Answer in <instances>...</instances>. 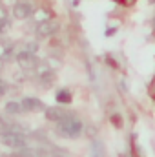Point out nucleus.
<instances>
[{
  "instance_id": "obj_1",
  "label": "nucleus",
  "mask_w": 155,
  "mask_h": 157,
  "mask_svg": "<svg viewBox=\"0 0 155 157\" xmlns=\"http://www.w3.org/2000/svg\"><path fill=\"white\" fill-rule=\"evenodd\" d=\"M82 121H78L75 117H68L60 122H57V132L62 135V137H70V139H75L82 133Z\"/></svg>"
},
{
  "instance_id": "obj_2",
  "label": "nucleus",
  "mask_w": 155,
  "mask_h": 157,
  "mask_svg": "<svg viewBox=\"0 0 155 157\" xmlns=\"http://www.w3.org/2000/svg\"><path fill=\"white\" fill-rule=\"evenodd\" d=\"M0 143L4 146L20 150V148L26 146V135L24 133H15V132H9V130H0Z\"/></svg>"
},
{
  "instance_id": "obj_3",
  "label": "nucleus",
  "mask_w": 155,
  "mask_h": 157,
  "mask_svg": "<svg viewBox=\"0 0 155 157\" xmlns=\"http://www.w3.org/2000/svg\"><path fill=\"white\" fill-rule=\"evenodd\" d=\"M17 64H18L22 70H35L40 62H39V59H37L35 53H29V51L22 49V51L17 55Z\"/></svg>"
},
{
  "instance_id": "obj_4",
  "label": "nucleus",
  "mask_w": 155,
  "mask_h": 157,
  "mask_svg": "<svg viewBox=\"0 0 155 157\" xmlns=\"http://www.w3.org/2000/svg\"><path fill=\"white\" fill-rule=\"evenodd\" d=\"M59 22L57 20H46V22H40L37 24V28H35V35L40 37V39H46V37H51V35H55L57 31H59Z\"/></svg>"
},
{
  "instance_id": "obj_5",
  "label": "nucleus",
  "mask_w": 155,
  "mask_h": 157,
  "mask_svg": "<svg viewBox=\"0 0 155 157\" xmlns=\"http://www.w3.org/2000/svg\"><path fill=\"white\" fill-rule=\"evenodd\" d=\"M33 13V4L28 2V0H22V2H17L13 6V17L18 18V20H26L29 18Z\"/></svg>"
},
{
  "instance_id": "obj_6",
  "label": "nucleus",
  "mask_w": 155,
  "mask_h": 157,
  "mask_svg": "<svg viewBox=\"0 0 155 157\" xmlns=\"http://www.w3.org/2000/svg\"><path fill=\"white\" fill-rule=\"evenodd\" d=\"M44 113H46V119H47V121H51V122H60V121H64V119L71 117V113H68L64 108H59V106L46 108V110H44Z\"/></svg>"
},
{
  "instance_id": "obj_7",
  "label": "nucleus",
  "mask_w": 155,
  "mask_h": 157,
  "mask_svg": "<svg viewBox=\"0 0 155 157\" xmlns=\"http://www.w3.org/2000/svg\"><path fill=\"white\" fill-rule=\"evenodd\" d=\"M20 106H22L24 112H44V110H46V104H44L40 99H35V97H26V99H22Z\"/></svg>"
},
{
  "instance_id": "obj_8",
  "label": "nucleus",
  "mask_w": 155,
  "mask_h": 157,
  "mask_svg": "<svg viewBox=\"0 0 155 157\" xmlns=\"http://www.w3.org/2000/svg\"><path fill=\"white\" fill-rule=\"evenodd\" d=\"M31 17H33V20H35L37 24H40V22L51 20V18H53V13H51L47 7H37V9H33Z\"/></svg>"
},
{
  "instance_id": "obj_9",
  "label": "nucleus",
  "mask_w": 155,
  "mask_h": 157,
  "mask_svg": "<svg viewBox=\"0 0 155 157\" xmlns=\"http://www.w3.org/2000/svg\"><path fill=\"white\" fill-rule=\"evenodd\" d=\"M39 82L44 86V88H49L53 82H55V73H53V70H47V71H44L42 75H39Z\"/></svg>"
},
{
  "instance_id": "obj_10",
  "label": "nucleus",
  "mask_w": 155,
  "mask_h": 157,
  "mask_svg": "<svg viewBox=\"0 0 155 157\" xmlns=\"http://www.w3.org/2000/svg\"><path fill=\"white\" fill-rule=\"evenodd\" d=\"M57 102H60V104H70V102H71V91H70V90H59V93H57Z\"/></svg>"
},
{
  "instance_id": "obj_11",
  "label": "nucleus",
  "mask_w": 155,
  "mask_h": 157,
  "mask_svg": "<svg viewBox=\"0 0 155 157\" xmlns=\"http://www.w3.org/2000/svg\"><path fill=\"white\" fill-rule=\"evenodd\" d=\"M91 157H104V144L100 141L91 143Z\"/></svg>"
},
{
  "instance_id": "obj_12",
  "label": "nucleus",
  "mask_w": 155,
  "mask_h": 157,
  "mask_svg": "<svg viewBox=\"0 0 155 157\" xmlns=\"http://www.w3.org/2000/svg\"><path fill=\"white\" fill-rule=\"evenodd\" d=\"M6 112H7V113H11V115H18V113L22 112V106H20V102L9 101V102L6 104Z\"/></svg>"
},
{
  "instance_id": "obj_13",
  "label": "nucleus",
  "mask_w": 155,
  "mask_h": 157,
  "mask_svg": "<svg viewBox=\"0 0 155 157\" xmlns=\"http://www.w3.org/2000/svg\"><path fill=\"white\" fill-rule=\"evenodd\" d=\"M18 0H0V7L2 9H7V7H13Z\"/></svg>"
},
{
  "instance_id": "obj_14",
  "label": "nucleus",
  "mask_w": 155,
  "mask_h": 157,
  "mask_svg": "<svg viewBox=\"0 0 155 157\" xmlns=\"http://www.w3.org/2000/svg\"><path fill=\"white\" fill-rule=\"evenodd\" d=\"M112 122H113V126H117V128H122V117L120 115H112Z\"/></svg>"
},
{
  "instance_id": "obj_15",
  "label": "nucleus",
  "mask_w": 155,
  "mask_h": 157,
  "mask_svg": "<svg viewBox=\"0 0 155 157\" xmlns=\"http://www.w3.org/2000/svg\"><path fill=\"white\" fill-rule=\"evenodd\" d=\"M37 49H39V46H37L35 42H29V44H28V48H26V51H29V53H35Z\"/></svg>"
},
{
  "instance_id": "obj_16",
  "label": "nucleus",
  "mask_w": 155,
  "mask_h": 157,
  "mask_svg": "<svg viewBox=\"0 0 155 157\" xmlns=\"http://www.w3.org/2000/svg\"><path fill=\"white\" fill-rule=\"evenodd\" d=\"M6 93H7V84L4 80H0V97H4Z\"/></svg>"
},
{
  "instance_id": "obj_17",
  "label": "nucleus",
  "mask_w": 155,
  "mask_h": 157,
  "mask_svg": "<svg viewBox=\"0 0 155 157\" xmlns=\"http://www.w3.org/2000/svg\"><path fill=\"white\" fill-rule=\"evenodd\" d=\"M9 157H26V155H24L22 152H15V154H11Z\"/></svg>"
},
{
  "instance_id": "obj_18",
  "label": "nucleus",
  "mask_w": 155,
  "mask_h": 157,
  "mask_svg": "<svg viewBox=\"0 0 155 157\" xmlns=\"http://www.w3.org/2000/svg\"><path fill=\"white\" fill-rule=\"evenodd\" d=\"M6 128V122H4V119L0 117V130H4Z\"/></svg>"
},
{
  "instance_id": "obj_19",
  "label": "nucleus",
  "mask_w": 155,
  "mask_h": 157,
  "mask_svg": "<svg viewBox=\"0 0 155 157\" xmlns=\"http://www.w3.org/2000/svg\"><path fill=\"white\" fill-rule=\"evenodd\" d=\"M51 157H62V155H60V154H53Z\"/></svg>"
},
{
  "instance_id": "obj_20",
  "label": "nucleus",
  "mask_w": 155,
  "mask_h": 157,
  "mask_svg": "<svg viewBox=\"0 0 155 157\" xmlns=\"http://www.w3.org/2000/svg\"><path fill=\"white\" fill-rule=\"evenodd\" d=\"M6 20H7V18H6ZM2 22H4V20H0V33H2Z\"/></svg>"
},
{
  "instance_id": "obj_21",
  "label": "nucleus",
  "mask_w": 155,
  "mask_h": 157,
  "mask_svg": "<svg viewBox=\"0 0 155 157\" xmlns=\"http://www.w3.org/2000/svg\"><path fill=\"white\" fill-rule=\"evenodd\" d=\"M35 157H44V155H42V154H39V155H37V154H35Z\"/></svg>"
},
{
  "instance_id": "obj_22",
  "label": "nucleus",
  "mask_w": 155,
  "mask_h": 157,
  "mask_svg": "<svg viewBox=\"0 0 155 157\" xmlns=\"http://www.w3.org/2000/svg\"><path fill=\"white\" fill-rule=\"evenodd\" d=\"M153 93H155V82H153Z\"/></svg>"
},
{
  "instance_id": "obj_23",
  "label": "nucleus",
  "mask_w": 155,
  "mask_h": 157,
  "mask_svg": "<svg viewBox=\"0 0 155 157\" xmlns=\"http://www.w3.org/2000/svg\"><path fill=\"white\" fill-rule=\"evenodd\" d=\"M150 2H152V4H155V0H150Z\"/></svg>"
}]
</instances>
